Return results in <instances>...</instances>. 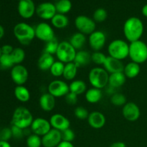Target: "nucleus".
Masks as SVG:
<instances>
[{
  "label": "nucleus",
  "instance_id": "3",
  "mask_svg": "<svg viewBox=\"0 0 147 147\" xmlns=\"http://www.w3.org/2000/svg\"><path fill=\"white\" fill-rule=\"evenodd\" d=\"M34 118L28 109L20 106L14 110L11 118V125L22 129H28L31 126Z\"/></svg>",
  "mask_w": 147,
  "mask_h": 147
},
{
  "label": "nucleus",
  "instance_id": "5",
  "mask_svg": "<svg viewBox=\"0 0 147 147\" xmlns=\"http://www.w3.org/2000/svg\"><path fill=\"white\" fill-rule=\"evenodd\" d=\"M109 74L104 68L95 67L88 73V81L92 87L96 88H104L109 85Z\"/></svg>",
  "mask_w": 147,
  "mask_h": 147
},
{
  "label": "nucleus",
  "instance_id": "28",
  "mask_svg": "<svg viewBox=\"0 0 147 147\" xmlns=\"http://www.w3.org/2000/svg\"><path fill=\"white\" fill-rule=\"evenodd\" d=\"M14 96L20 102L26 103L30 99V92L25 86H17L14 90Z\"/></svg>",
  "mask_w": 147,
  "mask_h": 147
},
{
  "label": "nucleus",
  "instance_id": "36",
  "mask_svg": "<svg viewBox=\"0 0 147 147\" xmlns=\"http://www.w3.org/2000/svg\"><path fill=\"white\" fill-rule=\"evenodd\" d=\"M26 144L27 147H41V146H42V137L34 134H32L27 136Z\"/></svg>",
  "mask_w": 147,
  "mask_h": 147
},
{
  "label": "nucleus",
  "instance_id": "44",
  "mask_svg": "<svg viewBox=\"0 0 147 147\" xmlns=\"http://www.w3.org/2000/svg\"><path fill=\"white\" fill-rule=\"evenodd\" d=\"M12 137V132L11 128H4L0 131V140L8 142Z\"/></svg>",
  "mask_w": 147,
  "mask_h": 147
},
{
  "label": "nucleus",
  "instance_id": "17",
  "mask_svg": "<svg viewBox=\"0 0 147 147\" xmlns=\"http://www.w3.org/2000/svg\"><path fill=\"white\" fill-rule=\"evenodd\" d=\"M18 13L21 17L26 19H30L36 13V7L32 0H21L19 1Z\"/></svg>",
  "mask_w": 147,
  "mask_h": 147
},
{
  "label": "nucleus",
  "instance_id": "45",
  "mask_svg": "<svg viewBox=\"0 0 147 147\" xmlns=\"http://www.w3.org/2000/svg\"><path fill=\"white\" fill-rule=\"evenodd\" d=\"M65 99L67 104L70 105V106H73L76 105L78 102V95L75 94V93L69 92L65 96Z\"/></svg>",
  "mask_w": 147,
  "mask_h": 147
},
{
  "label": "nucleus",
  "instance_id": "14",
  "mask_svg": "<svg viewBox=\"0 0 147 147\" xmlns=\"http://www.w3.org/2000/svg\"><path fill=\"white\" fill-rule=\"evenodd\" d=\"M36 14L40 19L51 20L57 14L55 5L51 2H42L36 7Z\"/></svg>",
  "mask_w": 147,
  "mask_h": 147
},
{
  "label": "nucleus",
  "instance_id": "38",
  "mask_svg": "<svg viewBox=\"0 0 147 147\" xmlns=\"http://www.w3.org/2000/svg\"><path fill=\"white\" fill-rule=\"evenodd\" d=\"M58 41L57 40V39L55 38L53 39L51 41H49L47 42H46L45 46L44 48V53H49L50 55H55L57 53V48H58L59 45Z\"/></svg>",
  "mask_w": 147,
  "mask_h": 147
},
{
  "label": "nucleus",
  "instance_id": "33",
  "mask_svg": "<svg viewBox=\"0 0 147 147\" xmlns=\"http://www.w3.org/2000/svg\"><path fill=\"white\" fill-rule=\"evenodd\" d=\"M11 57L13 60L14 65H20L25 59V52L21 47H16L14 48V50L11 53Z\"/></svg>",
  "mask_w": 147,
  "mask_h": 147
},
{
  "label": "nucleus",
  "instance_id": "40",
  "mask_svg": "<svg viewBox=\"0 0 147 147\" xmlns=\"http://www.w3.org/2000/svg\"><path fill=\"white\" fill-rule=\"evenodd\" d=\"M107 56L100 51L93 52L91 54V61L97 65H103Z\"/></svg>",
  "mask_w": 147,
  "mask_h": 147
},
{
  "label": "nucleus",
  "instance_id": "34",
  "mask_svg": "<svg viewBox=\"0 0 147 147\" xmlns=\"http://www.w3.org/2000/svg\"><path fill=\"white\" fill-rule=\"evenodd\" d=\"M65 65V63H62V62L59 61V60H57V61L55 62L50 69V72L52 76L56 78L63 76Z\"/></svg>",
  "mask_w": 147,
  "mask_h": 147
},
{
  "label": "nucleus",
  "instance_id": "32",
  "mask_svg": "<svg viewBox=\"0 0 147 147\" xmlns=\"http://www.w3.org/2000/svg\"><path fill=\"white\" fill-rule=\"evenodd\" d=\"M57 13L65 14L72 9V3L70 0H58L55 4Z\"/></svg>",
  "mask_w": 147,
  "mask_h": 147
},
{
  "label": "nucleus",
  "instance_id": "6",
  "mask_svg": "<svg viewBox=\"0 0 147 147\" xmlns=\"http://www.w3.org/2000/svg\"><path fill=\"white\" fill-rule=\"evenodd\" d=\"M129 57L132 62L142 64L147 61V44L142 40H137L129 44Z\"/></svg>",
  "mask_w": 147,
  "mask_h": 147
},
{
  "label": "nucleus",
  "instance_id": "26",
  "mask_svg": "<svg viewBox=\"0 0 147 147\" xmlns=\"http://www.w3.org/2000/svg\"><path fill=\"white\" fill-rule=\"evenodd\" d=\"M140 71V65L131 61L124 65L123 73L126 76V78H135L139 76Z\"/></svg>",
  "mask_w": 147,
  "mask_h": 147
},
{
  "label": "nucleus",
  "instance_id": "1",
  "mask_svg": "<svg viewBox=\"0 0 147 147\" xmlns=\"http://www.w3.org/2000/svg\"><path fill=\"white\" fill-rule=\"evenodd\" d=\"M144 31L142 20L136 17H131L125 21L123 27V34L126 40L131 42L140 40Z\"/></svg>",
  "mask_w": 147,
  "mask_h": 147
},
{
  "label": "nucleus",
  "instance_id": "46",
  "mask_svg": "<svg viewBox=\"0 0 147 147\" xmlns=\"http://www.w3.org/2000/svg\"><path fill=\"white\" fill-rule=\"evenodd\" d=\"M14 50V47L10 45H4L1 47V53L4 55H11Z\"/></svg>",
  "mask_w": 147,
  "mask_h": 147
},
{
  "label": "nucleus",
  "instance_id": "13",
  "mask_svg": "<svg viewBox=\"0 0 147 147\" xmlns=\"http://www.w3.org/2000/svg\"><path fill=\"white\" fill-rule=\"evenodd\" d=\"M53 128L50 124V121L41 117L34 119L30 126L32 132L41 137L48 133Z\"/></svg>",
  "mask_w": 147,
  "mask_h": 147
},
{
  "label": "nucleus",
  "instance_id": "16",
  "mask_svg": "<svg viewBox=\"0 0 147 147\" xmlns=\"http://www.w3.org/2000/svg\"><path fill=\"white\" fill-rule=\"evenodd\" d=\"M62 141L61 131L55 129H52L48 133L42 136V144L44 147H57Z\"/></svg>",
  "mask_w": 147,
  "mask_h": 147
},
{
  "label": "nucleus",
  "instance_id": "25",
  "mask_svg": "<svg viewBox=\"0 0 147 147\" xmlns=\"http://www.w3.org/2000/svg\"><path fill=\"white\" fill-rule=\"evenodd\" d=\"M103 98V92L101 89L92 87L91 88L86 90L85 94V98L89 103L95 104L100 101Z\"/></svg>",
  "mask_w": 147,
  "mask_h": 147
},
{
  "label": "nucleus",
  "instance_id": "30",
  "mask_svg": "<svg viewBox=\"0 0 147 147\" xmlns=\"http://www.w3.org/2000/svg\"><path fill=\"white\" fill-rule=\"evenodd\" d=\"M70 92L76 95H81L87 90V85L82 80H74L69 85Z\"/></svg>",
  "mask_w": 147,
  "mask_h": 147
},
{
  "label": "nucleus",
  "instance_id": "48",
  "mask_svg": "<svg viewBox=\"0 0 147 147\" xmlns=\"http://www.w3.org/2000/svg\"><path fill=\"white\" fill-rule=\"evenodd\" d=\"M110 147H126V145L122 142H116L112 143Z\"/></svg>",
  "mask_w": 147,
  "mask_h": 147
},
{
  "label": "nucleus",
  "instance_id": "39",
  "mask_svg": "<svg viewBox=\"0 0 147 147\" xmlns=\"http://www.w3.org/2000/svg\"><path fill=\"white\" fill-rule=\"evenodd\" d=\"M108 12L105 9L98 8L95 10L93 15V19L96 22H103L107 19Z\"/></svg>",
  "mask_w": 147,
  "mask_h": 147
},
{
  "label": "nucleus",
  "instance_id": "29",
  "mask_svg": "<svg viewBox=\"0 0 147 147\" xmlns=\"http://www.w3.org/2000/svg\"><path fill=\"white\" fill-rule=\"evenodd\" d=\"M51 24L53 27L59 30L64 29L69 24V19L65 14L57 13L51 20Z\"/></svg>",
  "mask_w": 147,
  "mask_h": 147
},
{
  "label": "nucleus",
  "instance_id": "4",
  "mask_svg": "<svg viewBox=\"0 0 147 147\" xmlns=\"http://www.w3.org/2000/svg\"><path fill=\"white\" fill-rule=\"evenodd\" d=\"M108 53L109 56L122 61L129 57V44L122 39L113 40L108 46Z\"/></svg>",
  "mask_w": 147,
  "mask_h": 147
},
{
  "label": "nucleus",
  "instance_id": "19",
  "mask_svg": "<svg viewBox=\"0 0 147 147\" xmlns=\"http://www.w3.org/2000/svg\"><path fill=\"white\" fill-rule=\"evenodd\" d=\"M88 123L89 126L95 129H102L105 126L106 122V119L104 114L100 111H93L89 113L88 117Z\"/></svg>",
  "mask_w": 147,
  "mask_h": 147
},
{
  "label": "nucleus",
  "instance_id": "22",
  "mask_svg": "<svg viewBox=\"0 0 147 147\" xmlns=\"http://www.w3.org/2000/svg\"><path fill=\"white\" fill-rule=\"evenodd\" d=\"M55 62V60L53 55L43 52V53L40 55L37 60V67L42 71H47V70H50V67H52Z\"/></svg>",
  "mask_w": 147,
  "mask_h": 147
},
{
  "label": "nucleus",
  "instance_id": "43",
  "mask_svg": "<svg viewBox=\"0 0 147 147\" xmlns=\"http://www.w3.org/2000/svg\"><path fill=\"white\" fill-rule=\"evenodd\" d=\"M11 130L12 132V137H14V139H21L24 136V129H21V128L11 125Z\"/></svg>",
  "mask_w": 147,
  "mask_h": 147
},
{
  "label": "nucleus",
  "instance_id": "11",
  "mask_svg": "<svg viewBox=\"0 0 147 147\" xmlns=\"http://www.w3.org/2000/svg\"><path fill=\"white\" fill-rule=\"evenodd\" d=\"M47 90L55 98H61L70 92V88L69 85L64 80H55L49 83Z\"/></svg>",
  "mask_w": 147,
  "mask_h": 147
},
{
  "label": "nucleus",
  "instance_id": "50",
  "mask_svg": "<svg viewBox=\"0 0 147 147\" xmlns=\"http://www.w3.org/2000/svg\"><path fill=\"white\" fill-rule=\"evenodd\" d=\"M142 13L145 17H146V18H147V4H145V5L143 7H142Z\"/></svg>",
  "mask_w": 147,
  "mask_h": 147
},
{
  "label": "nucleus",
  "instance_id": "12",
  "mask_svg": "<svg viewBox=\"0 0 147 147\" xmlns=\"http://www.w3.org/2000/svg\"><path fill=\"white\" fill-rule=\"evenodd\" d=\"M11 78L17 86H23L27 83L29 78V72L25 66L15 65L11 69Z\"/></svg>",
  "mask_w": 147,
  "mask_h": 147
},
{
  "label": "nucleus",
  "instance_id": "49",
  "mask_svg": "<svg viewBox=\"0 0 147 147\" xmlns=\"http://www.w3.org/2000/svg\"><path fill=\"white\" fill-rule=\"evenodd\" d=\"M0 147H11V146L8 142L0 140Z\"/></svg>",
  "mask_w": 147,
  "mask_h": 147
},
{
  "label": "nucleus",
  "instance_id": "21",
  "mask_svg": "<svg viewBox=\"0 0 147 147\" xmlns=\"http://www.w3.org/2000/svg\"><path fill=\"white\" fill-rule=\"evenodd\" d=\"M39 104L42 110L45 112H50L55 107L56 98L49 93H44L39 99Z\"/></svg>",
  "mask_w": 147,
  "mask_h": 147
},
{
  "label": "nucleus",
  "instance_id": "47",
  "mask_svg": "<svg viewBox=\"0 0 147 147\" xmlns=\"http://www.w3.org/2000/svg\"><path fill=\"white\" fill-rule=\"evenodd\" d=\"M57 147H75L74 145L73 144L72 142H63L62 141Z\"/></svg>",
  "mask_w": 147,
  "mask_h": 147
},
{
  "label": "nucleus",
  "instance_id": "52",
  "mask_svg": "<svg viewBox=\"0 0 147 147\" xmlns=\"http://www.w3.org/2000/svg\"><path fill=\"white\" fill-rule=\"evenodd\" d=\"M1 55H2V53H1V47H0V57L1 56Z\"/></svg>",
  "mask_w": 147,
  "mask_h": 147
},
{
  "label": "nucleus",
  "instance_id": "10",
  "mask_svg": "<svg viewBox=\"0 0 147 147\" xmlns=\"http://www.w3.org/2000/svg\"><path fill=\"white\" fill-rule=\"evenodd\" d=\"M106 34L101 30H96L89 35L88 42L90 48L94 52L100 51L106 43Z\"/></svg>",
  "mask_w": 147,
  "mask_h": 147
},
{
  "label": "nucleus",
  "instance_id": "51",
  "mask_svg": "<svg viewBox=\"0 0 147 147\" xmlns=\"http://www.w3.org/2000/svg\"><path fill=\"white\" fill-rule=\"evenodd\" d=\"M4 33H5L4 28L1 25V24H0V40H1L3 37H4Z\"/></svg>",
  "mask_w": 147,
  "mask_h": 147
},
{
  "label": "nucleus",
  "instance_id": "54",
  "mask_svg": "<svg viewBox=\"0 0 147 147\" xmlns=\"http://www.w3.org/2000/svg\"><path fill=\"white\" fill-rule=\"evenodd\" d=\"M55 1H58V0H55Z\"/></svg>",
  "mask_w": 147,
  "mask_h": 147
},
{
  "label": "nucleus",
  "instance_id": "42",
  "mask_svg": "<svg viewBox=\"0 0 147 147\" xmlns=\"http://www.w3.org/2000/svg\"><path fill=\"white\" fill-rule=\"evenodd\" d=\"M62 133V140L63 142H72L75 139L76 135H75L74 131L71 129H67L66 130L63 131L61 132Z\"/></svg>",
  "mask_w": 147,
  "mask_h": 147
},
{
  "label": "nucleus",
  "instance_id": "23",
  "mask_svg": "<svg viewBox=\"0 0 147 147\" xmlns=\"http://www.w3.org/2000/svg\"><path fill=\"white\" fill-rule=\"evenodd\" d=\"M91 62V54L86 50H78L76 53L74 60V63L78 67H84L90 64Z\"/></svg>",
  "mask_w": 147,
  "mask_h": 147
},
{
  "label": "nucleus",
  "instance_id": "35",
  "mask_svg": "<svg viewBox=\"0 0 147 147\" xmlns=\"http://www.w3.org/2000/svg\"><path fill=\"white\" fill-rule=\"evenodd\" d=\"M111 103L116 106H123L127 102L125 95L121 93H115L111 97Z\"/></svg>",
  "mask_w": 147,
  "mask_h": 147
},
{
  "label": "nucleus",
  "instance_id": "31",
  "mask_svg": "<svg viewBox=\"0 0 147 147\" xmlns=\"http://www.w3.org/2000/svg\"><path fill=\"white\" fill-rule=\"evenodd\" d=\"M78 70V67L75 64L74 62L67 63L65 65L63 75V78L66 80H74L76 76H77Z\"/></svg>",
  "mask_w": 147,
  "mask_h": 147
},
{
  "label": "nucleus",
  "instance_id": "18",
  "mask_svg": "<svg viewBox=\"0 0 147 147\" xmlns=\"http://www.w3.org/2000/svg\"><path fill=\"white\" fill-rule=\"evenodd\" d=\"M49 121L53 129L61 132L70 128V120L61 113H55L50 117Z\"/></svg>",
  "mask_w": 147,
  "mask_h": 147
},
{
  "label": "nucleus",
  "instance_id": "15",
  "mask_svg": "<svg viewBox=\"0 0 147 147\" xmlns=\"http://www.w3.org/2000/svg\"><path fill=\"white\" fill-rule=\"evenodd\" d=\"M122 114L128 121L134 122L140 117L141 111L136 103L134 102H127L122 108Z\"/></svg>",
  "mask_w": 147,
  "mask_h": 147
},
{
  "label": "nucleus",
  "instance_id": "20",
  "mask_svg": "<svg viewBox=\"0 0 147 147\" xmlns=\"http://www.w3.org/2000/svg\"><path fill=\"white\" fill-rule=\"evenodd\" d=\"M103 66V68L109 74L119 73V72H123V68H124V65H123L121 60L113 58V57H110V56H107L106 61H105Z\"/></svg>",
  "mask_w": 147,
  "mask_h": 147
},
{
  "label": "nucleus",
  "instance_id": "9",
  "mask_svg": "<svg viewBox=\"0 0 147 147\" xmlns=\"http://www.w3.org/2000/svg\"><path fill=\"white\" fill-rule=\"evenodd\" d=\"M35 37L41 41L47 42L55 38L53 27L47 22H40L34 27Z\"/></svg>",
  "mask_w": 147,
  "mask_h": 147
},
{
  "label": "nucleus",
  "instance_id": "7",
  "mask_svg": "<svg viewBox=\"0 0 147 147\" xmlns=\"http://www.w3.org/2000/svg\"><path fill=\"white\" fill-rule=\"evenodd\" d=\"M77 50L71 45L68 41H63L59 43L58 48L55 55L59 61L67 64L74 62Z\"/></svg>",
  "mask_w": 147,
  "mask_h": 147
},
{
  "label": "nucleus",
  "instance_id": "37",
  "mask_svg": "<svg viewBox=\"0 0 147 147\" xmlns=\"http://www.w3.org/2000/svg\"><path fill=\"white\" fill-rule=\"evenodd\" d=\"M14 66L13 60L10 55L2 54L0 57V68L3 70L12 68Z\"/></svg>",
  "mask_w": 147,
  "mask_h": 147
},
{
  "label": "nucleus",
  "instance_id": "8",
  "mask_svg": "<svg viewBox=\"0 0 147 147\" xmlns=\"http://www.w3.org/2000/svg\"><path fill=\"white\" fill-rule=\"evenodd\" d=\"M75 26L79 32L85 35H90L96 31V22L88 16L79 15L75 20Z\"/></svg>",
  "mask_w": 147,
  "mask_h": 147
},
{
  "label": "nucleus",
  "instance_id": "27",
  "mask_svg": "<svg viewBox=\"0 0 147 147\" xmlns=\"http://www.w3.org/2000/svg\"><path fill=\"white\" fill-rule=\"evenodd\" d=\"M86 42H87L86 35L79 32L73 34L70 37V40H69V42L76 50H81V49L86 45Z\"/></svg>",
  "mask_w": 147,
  "mask_h": 147
},
{
  "label": "nucleus",
  "instance_id": "53",
  "mask_svg": "<svg viewBox=\"0 0 147 147\" xmlns=\"http://www.w3.org/2000/svg\"><path fill=\"white\" fill-rule=\"evenodd\" d=\"M18 1H21V0H18Z\"/></svg>",
  "mask_w": 147,
  "mask_h": 147
},
{
  "label": "nucleus",
  "instance_id": "24",
  "mask_svg": "<svg viewBox=\"0 0 147 147\" xmlns=\"http://www.w3.org/2000/svg\"><path fill=\"white\" fill-rule=\"evenodd\" d=\"M126 77L123 72L112 73L109 75V86L113 88H119L125 84Z\"/></svg>",
  "mask_w": 147,
  "mask_h": 147
},
{
  "label": "nucleus",
  "instance_id": "2",
  "mask_svg": "<svg viewBox=\"0 0 147 147\" xmlns=\"http://www.w3.org/2000/svg\"><path fill=\"white\" fill-rule=\"evenodd\" d=\"M14 37L22 45H29L35 38L34 28L25 22L17 23L13 30Z\"/></svg>",
  "mask_w": 147,
  "mask_h": 147
},
{
  "label": "nucleus",
  "instance_id": "41",
  "mask_svg": "<svg viewBox=\"0 0 147 147\" xmlns=\"http://www.w3.org/2000/svg\"><path fill=\"white\" fill-rule=\"evenodd\" d=\"M74 115L79 120H85V119H88L89 112L83 106H78L75 109Z\"/></svg>",
  "mask_w": 147,
  "mask_h": 147
}]
</instances>
